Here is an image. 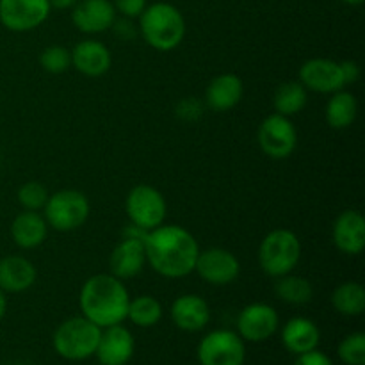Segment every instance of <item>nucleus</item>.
I'll return each instance as SVG.
<instances>
[{"instance_id": "16", "label": "nucleus", "mask_w": 365, "mask_h": 365, "mask_svg": "<svg viewBox=\"0 0 365 365\" xmlns=\"http://www.w3.org/2000/svg\"><path fill=\"white\" fill-rule=\"evenodd\" d=\"M71 9V21L84 34L109 31L116 20V9L110 0H78Z\"/></svg>"}, {"instance_id": "5", "label": "nucleus", "mask_w": 365, "mask_h": 365, "mask_svg": "<svg viewBox=\"0 0 365 365\" xmlns=\"http://www.w3.org/2000/svg\"><path fill=\"white\" fill-rule=\"evenodd\" d=\"M302 259V242L289 228H277L259 246L260 269L271 278L292 273Z\"/></svg>"}, {"instance_id": "39", "label": "nucleus", "mask_w": 365, "mask_h": 365, "mask_svg": "<svg viewBox=\"0 0 365 365\" xmlns=\"http://www.w3.org/2000/svg\"><path fill=\"white\" fill-rule=\"evenodd\" d=\"M342 2L349 4V6H360V4H362L364 0H342Z\"/></svg>"}, {"instance_id": "4", "label": "nucleus", "mask_w": 365, "mask_h": 365, "mask_svg": "<svg viewBox=\"0 0 365 365\" xmlns=\"http://www.w3.org/2000/svg\"><path fill=\"white\" fill-rule=\"evenodd\" d=\"M100 331L102 328L86 319L84 316L70 317V319L63 321L53 331V349L61 359L70 360V362L88 360L95 356Z\"/></svg>"}, {"instance_id": "1", "label": "nucleus", "mask_w": 365, "mask_h": 365, "mask_svg": "<svg viewBox=\"0 0 365 365\" xmlns=\"http://www.w3.org/2000/svg\"><path fill=\"white\" fill-rule=\"evenodd\" d=\"M146 264L164 278H184L195 273L200 246L195 235L178 225H160L145 235Z\"/></svg>"}, {"instance_id": "17", "label": "nucleus", "mask_w": 365, "mask_h": 365, "mask_svg": "<svg viewBox=\"0 0 365 365\" xmlns=\"http://www.w3.org/2000/svg\"><path fill=\"white\" fill-rule=\"evenodd\" d=\"M331 239L339 252L360 255L365 248V220L359 210L348 209L337 216L331 227Z\"/></svg>"}, {"instance_id": "37", "label": "nucleus", "mask_w": 365, "mask_h": 365, "mask_svg": "<svg viewBox=\"0 0 365 365\" xmlns=\"http://www.w3.org/2000/svg\"><path fill=\"white\" fill-rule=\"evenodd\" d=\"M48 2L53 9H71L78 0H48Z\"/></svg>"}, {"instance_id": "29", "label": "nucleus", "mask_w": 365, "mask_h": 365, "mask_svg": "<svg viewBox=\"0 0 365 365\" xmlns=\"http://www.w3.org/2000/svg\"><path fill=\"white\" fill-rule=\"evenodd\" d=\"M39 64H41V68L46 71V73L61 75L66 70H70L71 52L66 48V46H61V45L46 46V48L41 52V56H39Z\"/></svg>"}, {"instance_id": "34", "label": "nucleus", "mask_w": 365, "mask_h": 365, "mask_svg": "<svg viewBox=\"0 0 365 365\" xmlns=\"http://www.w3.org/2000/svg\"><path fill=\"white\" fill-rule=\"evenodd\" d=\"M294 365H334L330 360V356L324 355L319 349H312L309 353H303V355H298Z\"/></svg>"}, {"instance_id": "8", "label": "nucleus", "mask_w": 365, "mask_h": 365, "mask_svg": "<svg viewBox=\"0 0 365 365\" xmlns=\"http://www.w3.org/2000/svg\"><path fill=\"white\" fill-rule=\"evenodd\" d=\"M245 341L237 331H209L198 344L200 365H245Z\"/></svg>"}, {"instance_id": "14", "label": "nucleus", "mask_w": 365, "mask_h": 365, "mask_svg": "<svg viewBox=\"0 0 365 365\" xmlns=\"http://www.w3.org/2000/svg\"><path fill=\"white\" fill-rule=\"evenodd\" d=\"M299 82L307 88V91L323 93V95H331V93L344 89V77H342L341 63L331 59H309L299 68Z\"/></svg>"}, {"instance_id": "33", "label": "nucleus", "mask_w": 365, "mask_h": 365, "mask_svg": "<svg viewBox=\"0 0 365 365\" xmlns=\"http://www.w3.org/2000/svg\"><path fill=\"white\" fill-rule=\"evenodd\" d=\"M113 6L121 16L134 20V18L141 16V13L146 9L148 4H146V0H114Z\"/></svg>"}, {"instance_id": "31", "label": "nucleus", "mask_w": 365, "mask_h": 365, "mask_svg": "<svg viewBox=\"0 0 365 365\" xmlns=\"http://www.w3.org/2000/svg\"><path fill=\"white\" fill-rule=\"evenodd\" d=\"M48 196V189H46L41 182L36 180L25 182L24 185H20V189H18L16 192L18 203L24 207V210H34V212L43 210Z\"/></svg>"}, {"instance_id": "11", "label": "nucleus", "mask_w": 365, "mask_h": 365, "mask_svg": "<svg viewBox=\"0 0 365 365\" xmlns=\"http://www.w3.org/2000/svg\"><path fill=\"white\" fill-rule=\"evenodd\" d=\"M280 328L277 309L267 303H250L237 316V334L242 341L264 342Z\"/></svg>"}, {"instance_id": "9", "label": "nucleus", "mask_w": 365, "mask_h": 365, "mask_svg": "<svg viewBox=\"0 0 365 365\" xmlns=\"http://www.w3.org/2000/svg\"><path fill=\"white\" fill-rule=\"evenodd\" d=\"M257 138H259L260 150L267 157L277 160L291 157L298 146V132H296L291 118L277 113L264 118Z\"/></svg>"}, {"instance_id": "19", "label": "nucleus", "mask_w": 365, "mask_h": 365, "mask_svg": "<svg viewBox=\"0 0 365 365\" xmlns=\"http://www.w3.org/2000/svg\"><path fill=\"white\" fill-rule=\"evenodd\" d=\"M171 321L182 331H200L209 324L210 307L198 294H182L171 305Z\"/></svg>"}, {"instance_id": "3", "label": "nucleus", "mask_w": 365, "mask_h": 365, "mask_svg": "<svg viewBox=\"0 0 365 365\" xmlns=\"http://www.w3.org/2000/svg\"><path fill=\"white\" fill-rule=\"evenodd\" d=\"M139 32L146 45L159 52H170L184 39L185 20L173 4L155 2L146 6L139 16Z\"/></svg>"}, {"instance_id": "28", "label": "nucleus", "mask_w": 365, "mask_h": 365, "mask_svg": "<svg viewBox=\"0 0 365 365\" xmlns=\"http://www.w3.org/2000/svg\"><path fill=\"white\" fill-rule=\"evenodd\" d=\"M127 319L139 328H152L163 319V305L150 294H141L128 303Z\"/></svg>"}, {"instance_id": "30", "label": "nucleus", "mask_w": 365, "mask_h": 365, "mask_svg": "<svg viewBox=\"0 0 365 365\" xmlns=\"http://www.w3.org/2000/svg\"><path fill=\"white\" fill-rule=\"evenodd\" d=\"M339 359L346 365H365V335L362 331L346 335L339 344Z\"/></svg>"}, {"instance_id": "26", "label": "nucleus", "mask_w": 365, "mask_h": 365, "mask_svg": "<svg viewBox=\"0 0 365 365\" xmlns=\"http://www.w3.org/2000/svg\"><path fill=\"white\" fill-rule=\"evenodd\" d=\"M331 307L346 317L362 316L365 310V289L359 282H344L331 292Z\"/></svg>"}, {"instance_id": "22", "label": "nucleus", "mask_w": 365, "mask_h": 365, "mask_svg": "<svg viewBox=\"0 0 365 365\" xmlns=\"http://www.w3.org/2000/svg\"><path fill=\"white\" fill-rule=\"evenodd\" d=\"M282 342L292 355H303L317 349L321 342V331L309 317H292L282 328Z\"/></svg>"}, {"instance_id": "18", "label": "nucleus", "mask_w": 365, "mask_h": 365, "mask_svg": "<svg viewBox=\"0 0 365 365\" xmlns=\"http://www.w3.org/2000/svg\"><path fill=\"white\" fill-rule=\"evenodd\" d=\"M71 52V66L86 77H102L110 70V50L96 39H84L77 43Z\"/></svg>"}, {"instance_id": "36", "label": "nucleus", "mask_w": 365, "mask_h": 365, "mask_svg": "<svg viewBox=\"0 0 365 365\" xmlns=\"http://www.w3.org/2000/svg\"><path fill=\"white\" fill-rule=\"evenodd\" d=\"M342 77H344V84H355L360 78V66L355 63V61H344L341 63Z\"/></svg>"}, {"instance_id": "25", "label": "nucleus", "mask_w": 365, "mask_h": 365, "mask_svg": "<svg viewBox=\"0 0 365 365\" xmlns=\"http://www.w3.org/2000/svg\"><path fill=\"white\" fill-rule=\"evenodd\" d=\"M307 103H309V91L299 81L284 82L278 86L273 95L274 113L282 116H296L305 109Z\"/></svg>"}, {"instance_id": "35", "label": "nucleus", "mask_w": 365, "mask_h": 365, "mask_svg": "<svg viewBox=\"0 0 365 365\" xmlns=\"http://www.w3.org/2000/svg\"><path fill=\"white\" fill-rule=\"evenodd\" d=\"M110 29H114V32H116L121 39H132L135 36V32H138L135 31V25L132 24L130 18H125V16L116 18Z\"/></svg>"}, {"instance_id": "12", "label": "nucleus", "mask_w": 365, "mask_h": 365, "mask_svg": "<svg viewBox=\"0 0 365 365\" xmlns=\"http://www.w3.org/2000/svg\"><path fill=\"white\" fill-rule=\"evenodd\" d=\"M48 0H0V24L13 32L39 27L50 14Z\"/></svg>"}, {"instance_id": "27", "label": "nucleus", "mask_w": 365, "mask_h": 365, "mask_svg": "<svg viewBox=\"0 0 365 365\" xmlns=\"http://www.w3.org/2000/svg\"><path fill=\"white\" fill-rule=\"evenodd\" d=\"M274 294L289 305H305V303L312 302L314 287L307 278L289 273L277 278Z\"/></svg>"}, {"instance_id": "7", "label": "nucleus", "mask_w": 365, "mask_h": 365, "mask_svg": "<svg viewBox=\"0 0 365 365\" xmlns=\"http://www.w3.org/2000/svg\"><path fill=\"white\" fill-rule=\"evenodd\" d=\"M128 221L141 230H153L166 221L168 205L160 191L152 185H135L130 189L125 200Z\"/></svg>"}, {"instance_id": "13", "label": "nucleus", "mask_w": 365, "mask_h": 365, "mask_svg": "<svg viewBox=\"0 0 365 365\" xmlns=\"http://www.w3.org/2000/svg\"><path fill=\"white\" fill-rule=\"evenodd\" d=\"M110 274L120 280H130L143 273L146 266L145 235H123L109 257Z\"/></svg>"}, {"instance_id": "2", "label": "nucleus", "mask_w": 365, "mask_h": 365, "mask_svg": "<svg viewBox=\"0 0 365 365\" xmlns=\"http://www.w3.org/2000/svg\"><path fill=\"white\" fill-rule=\"evenodd\" d=\"M128 303H130V294L123 280L109 273L89 277L81 287V296H78L82 316L98 328L123 323L127 319Z\"/></svg>"}, {"instance_id": "21", "label": "nucleus", "mask_w": 365, "mask_h": 365, "mask_svg": "<svg viewBox=\"0 0 365 365\" xmlns=\"http://www.w3.org/2000/svg\"><path fill=\"white\" fill-rule=\"evenodd\" d=\"M38 280L34 264L21 255H9L0 260V289L18 294L32 287Z\"/></svg>"}, {"instance_id": "15", "label": "nucleus", "mask_w": 365, "mask_h": 365, "mask_svg": "<svg viewBox=\"0 0 365 365\" xmlns=\"http://www.w3.org/2000/svg\"><path fill=\"white\" fill-rule=\"evenodd\" d=\"M135 351L134 335L121 324L102 328L95 356L100 365H127Z\"/></svg>"}, {"instance_id": "6", "label": "nucleus", "mask_w": 365, "mask_h": 365, "mask_svg": "<svg viewBox=\"0 0 365 365\" xmlns=\"http://www.w3.org/2000/svg\"><path fill=\"white\" fill-rule=\"evenodd\" d=\"M89 210L91 205L84 192L77 189H61L48 196L43 207V216L53 230L73 232L88 221Z\"/></svg>"}, {"instance_id": "32", "label": "nucleus", "mask_w": 365, "mask_h": 365, "mask_svg": "<svg viewBox=\"0 0 365 365\" xmlns=\"http://www.w3.org/2000/svg\"><path fill=\"white\" fill-rule=\"evenodd\" d=\"M203 114V103L196 98H184L177 106V116L184 121H196Z\"/></svg>"}, {"instance_id": "20", "label": "nucleus", "mask_w": 365, "mask_h": 365, "mask_svg": "<svg viewBox=\"0 0 365 365\" xmlns=\"http://www.w3.org/2000/svg\"><path fill=\"white\" fill-rule=\"evenodd\" d=\"M245 95V84L235 73H221L209 82L205 89V106L214 113L232 110Z\"/></svg>"}, {"instance_id": "23", "label": "nucleus", "mask_w": 365, "mask_h": 365, "mask_svg": "<svg viewBox=\"0 0 365 365\" xmlns=\"http://www.w3.org/2000/svg\"><path fill=\"white\" fill-rule=\"evenodd\" d=\"M48 235V223L45 216L34 210H24L11 223V237L21 250H34L45 242Z\"/></svg>"}, {"instance_id": "24", "label": "nucleus", "mask_w": 365, "mask_h": 365, "mask_svg": "<svg viewBox=\"0 0 365 365\" xmlns=\"http://www.w3.org/2000/svg\"><path fill=\"white\" fill-rule=\"evenodd\" d=\"M356 114H359V102H356L353 93L344 91V89L331 93L327 103V110H324L327 123L331 128H335V130L349 128L355 123Z\"/></svg>"}, {"instance_id": "38", "label": "nucleus", "mask_w": 365, "mask_h": 365, "mask_svg": "<svg viewBox=\"0 0 365 365\" xmlns=\"http://www.w3.org/2000/svg\"><path fill=\"white\" fill-rule=\"evenodd\" d=\"M6 312H7V298H6V292L0 289V323H2Z\"/></svg>"}, {"instance_id": "10", "label": "nucleus", "mask_w": 365, "mask_h": 365, "mask_svg": "<svg viewBox=\"0 0 365 365\" xmlns=\"http://www.w3.org/2000/svg\"><path fill=\"white\" fill-rule=\"evenodd\" d=\"M195 271L207 284L223 287L237 280L241 274V262L234 253L225 248L200 250Z\"/></svg>"}]
</instances>
